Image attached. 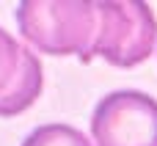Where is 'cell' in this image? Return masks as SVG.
I'll return each instance as SVG.
<instances>
[{"label":"cell","instance_id":"obj_1","mask_svg":"<svg viewBox=\"0 0 157 146\" xmlns=\"http://www.w3.org/2000/svg\"><path fill=\"white\" fill-rule=\"evenodd\" d=\"M22 39L47 55H77L91 61L99 28L97 0H22L14 11Z\"/></svg>","mask_w":157,"mask_h":146},{"label":"cell","instance_id":"obj_2","mask_svg":"<svg viewBox=\"0 0 157 146\" xmlns=\"http://www.w3.org/2000/svg\"><path fill=\"white\" fill-rule=\"evenodd\" d=\"M99 28L91 61L105 58L110 66H138L155 52L157 19L144 0H97Z\"/></svg>","mask_w":157,"mask_h":146},{"label":"cell","instance_id":"obj_3","mask_svg":"<svg viewBox=\"0 0 157 146\" xmlns=\"http://www.w3.org/2000/svg\"><path fill=\"white\" fill-rule=\"evenodd\" d=\"M97 146H157V99L121 88L102 97L91 116Z\"/></svg>","mask_w":157,"mask_h":146},{"label":"cell","instance_id":"obj_4","mask_svg":"<svg viewBox=\"0 0 157 146\" xmlns=\"http://www.w3.org/2000/svg\"><path fill=\"white\" fill-rule=\"evenodd\" d=\"M44 86L39 58L0 28V119L28 110Z\"/></svg>","mask_w":157,"mask_h":146},{"label":"cell","instance_id":"obj_5","mask_svg":"<svg viewBox=\"0 0 157 146\" xmlns=\"http://www.w3.org/2000/svg\"><path fill=\"white\" fill-rule=\"evenodd\" d=\"M22 146H91V141L69 124H41L22 141Z\"/></svg>","mask_w":157,"mask_h":146}]
</instances>
